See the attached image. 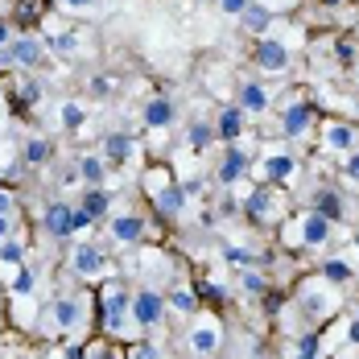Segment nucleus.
Here are the masks:
<instances>
[{
  "label": "nucleus",
  "mask_w": 359,
  "mask_h": 359,
  "mask_svg": "<svg viewBox=\"0 0 359 359\" xmlns=\"http://www.w3.org/2000/svg\"><path fill=\"white\" fill-rule=\"evenodd\" d=\"M281 231V240L289 244V252H314V248H326L330 244V219L323 211H302V215H293L289 211L285 223L277 227Z\"/></svg>",
  "instance_id": "1"
},
{
  "label": "nucleus",
  "mask_w": 359,
  "mask_h": 359,
  "mask_svg": "<svg viewBox=\"0 0 359 359\" xmlns=\"http://www.w3.org/2000/svg\"><path fill=\"white\" fill-rule=\"evenodd\" d=\"M240 211L248 215V223L256 227H281L289 215V190L285 186H273V182H260L248 198L240 203Z\"/></svg>",
  "instance_id": "2"
},
{
  "label": "nucleus",
  "mask_w": 359,
  "mask_h": 359,
  "mask_svg": "<svg viewBox=\"0 0 359 359\" xmlns=\"http://www.w3.org/2000/svg\"><path fill=\"white\" fill-rule=\"evenodd\" d=\"M111 273V256L108 248H100V244H91V240H83V244H74L71 248V277L79 281H104Z\"/></svg>",
  "instance_id": "3"
},
{
  "label": "nucleus",
  "mask_w": 359,
  "mask_h": 359,
  "mask_svg": "<svg viewBox=\"0 0 359 359\" xmlns=\"http://www.w3.org/2000/svg\"><path fill=\"white\" fill-rule=\"evenodd\" d=\"M128 314H133V326L153 330V326L161 323V314H165V293L153 285H141L133 293V302H128Z\"/></svg>",
  "instance_id": "4"
},
{
  "label": "nucleus",
  "mask_w": 359,
  "mask_h": 359,
  "mask_svg": "<svg viewBox=\"0 0 359 359\" xmlns=\"http://www.w3.org/2000/svg\"><path fill=\"white\" fill-rule=\"evenodd\" d=\"M334 302H330V281L326 277H310L297 285V314H310V318H330Z\"/></svg>",
  "instance_id": "5"
},
{
  "label": "nucleus",
  "mask_w": 359,
  "mask_h": 359,
  "mask_svg": "<svg viewBox=\"0 0 359 359\" xmlns=\"http://www.w3.org/2000/svg\"><path fill=\"white\" fill-rule=\"evenodd\" d=\"M318 120H323L318 104L293 100V104H285V111H281V133H285L289 141H297V137H306L310 128H318Z\"/></svg>",
  "instance_id": "6"
},
{
  "label": "nucleus",
  "mask_w": 359,
  "mask_h": 359,
  "mask_svg": "<svg viewBox=\"0 0 359 359\" xmlns=\"http://www.w3.org/2000/svg\"><path fill=\"white\" fill-rule=\"evenodd\" d=\"M293 178H297V153H289V149H264L260 153V182L289 186Z\"/></svg>",
  "instance_id": "7"
},
{
  "label": "nucleus",
  "mask_w": 359,
  "mask_h": 359,
  "mask_svg": "<svg viewBox=\"0 0 359 359\" xmlns=\"http://www.w3.org/2000/svg\"><path fill=\"white\" fill-rule=\"evenodd\" d=\"M252 58H256V67L264 74H281V71H289V62H293V50H289L281 37H260L256 41V50H252Z\"/></svg>",
  "instance_id": "8"
},
{
  "label": "nucleus",
  "mask_w": 359,
  "mask_h": 359,
  "mask_svg": "<svg viewBox=\"0 0 359 359\" xmlns=\"http://www.w3.org/2000/svg\"><path fill=\"white\" fill-rule=\"evenodd\" d=\"M41 227L50 240H71V236H79V211L71 203H50L41 215Z\"/></svg>",
  "instance_id": "9"
},
{
  "label": "nucleus",
  "mask_w": 359,
  "mask_h": 359,
  "mask_svg": "<svg viewBox=\"0 0 359 359\" xmlns=\"http://www.w3.org/2000/svg\"><path fill=\"white\" fill-rule=\"evenodd\" d=\"M108 236H111V244H120V248H137L144 240V215H137V211L108 215Z\"/></svg>",
  "instance_id": "10"
},
{
  "label": "nucleus",
  "mask_w": 359,
  "mask_h": 359,
  "mask_svg": "<svg viewBox=\"0 0 359 359\" xmlns=\"http://www.w3.org/2000/svg\"><path fill=\"white\" fill-rule=\"evenodd\" d=\"M248 170H252V153L240 141H231V144H227V153H223V161H219V178L215 182L231 190L236 182H244V174H248Z\"/></svg>",
  "instance_id": "11"
},
{
  "label": "nucleus",
  "mask_w": 359,
  "mask_h": 359,
  "mask_svg": "<svg viewBox=\"0 0 359 359\" xmlns=\"http://www.w3.org/2000/svg\"><path fill=\"white\" fill-rule=\"evenodd\" d=\"M236 104L248 111V116H264L269 104H273V95H269V87H264L260 79H240V87H236Z\"/></svg>",
  "instance_id": "12"
},
{
  "label": "nucleus",
  "mask_w": 359,
  "mask_h": 359,
  "mask_svg": "<svg viewBox=\"0 0 359 359\" xmlns=\"http://www.w3.org/2000/svg\"><path fill=\"white\" fill-rule=\"evenodd\" d=\"M83 310H87L83 297H58L46 314H50V326H54L58 334H67V330H74V326L83 323Z\"/></svg>",
  "instance_id": "13"
},
{
  "label": "nucleus",
  "mask_w": 359,
  "mask_h": 359,
  "mask_svg": "<svg viewBox=\"0 0 359 359\" xmlns=\"http://www.w3.org/2000/svg\"><path fill=\"white\" fill-rule=\"evenodd\" d=\"M323 124V153H351L355 149V124L343 120H318Z\"/></svg>",
  "instance_id": "14"
},
{
  "label": "nucleus",
  "mask_w": 359,
  "mask_h": 359,
  "mask_svg": "<svg viewBox=\"0 0 359 359\" xmlns=\"http://www.w3.org/2000/svg\"><path fill=\"white\" fill-rule=\"evenodd\" d=\"M244 128H248V111L240 108V104H227V108L215 116V137L223 144L240 141V137H244Z\"/></svg>",
  "instance_id": "15"
},
{
  "label": "nucleus",
  "mask_w": 359,
  "mask_h": 359,
  "mask_svg": "<svg viewBox=\"0 0 359 359\" xmlns=\"http://www.w3.org/2000/svg\"><path fill=\"white\" fill-rule=\"evenodd\" d=\"M186 203H190L186 186H182V182H170V186L153 198V211H157V219H178V215H186Z\"/></svg>",
  "instance_id": "16"
},
{
  "label": "nucleus",
  "mask_w": 359,
  "mask_h": 359,
  "mask_svg": "<svg viewBox=\"0 0 359 359\" xmlns=\"http://www.w3.org/2000/svg\"><path fill=\"white\" fill-rule=\"evenodd\" d=\"M8 54H13V62L21 67V71H34L37 62L46 58V41L34 34H25V37H17V41H8Z\"/></svg>",
  "instance_id": "17"
},
{
  "label": "nucleus",
  "mask_w": 359,
  "mask_h": 359,
  "mask_svg": "<svg viewBox=\"0 0 359 359\" xmlns=\"http://www.w3.org/2000/svg\"><path fill=\"white\" fill-rule=\"evenodd\" d=\"M37 104H41V83H37V79H21V83L8 91V108L17 111L21 120H29V111H34Z\"/></svg>",
  "instance_id": "18"
},
{
  "label": "nucleus",
  "mask_w": 359,
  "mask_h": 359,
  "mask_svg": "<svg viewBox=\"0 0 359 359\" xmlns=\"http://www.w3.org/2000/svg\"><path fill=\"white\" fill-rule=\"evenodd\" d=\"M314 211H323L330 223H343L347 219V203L334 186H314Z\"/></svg>",
  "instance_id": "19"
},
{
  "label": "nucleus",
  "mask_w": 359,
  "mask_h": 359,
  "mask_svg": "<svg viewBox=\"0 0 359 359\" xmlns=\"http://www.w3.org/2000/svg\"><path fill=\"white\" fill-rule=\"evenodd\" d=\"M79 211H83V215L91 219V223L108 219V211H111L108 190H104V186H87V190H83V198H79Z\"/></svg>",
  "instance_id": "20"
},
{
  "label": "nucleus",
  "mask_w": 359,
  "mask_h": 359,
  "mask_svg": "<svg viewBox=\"0 0 359 359\" xmlns=\"http://www.w3.org/2000/svg\"><path fill=\"white\" fill-rule=\"evenodd\" d=\"M144 128H153V133H161V128H170V124H174V116H178V108H174V104H170V100H165V95H157V100H149V104H144Z\"/></svg>",
  "instance_id": "21"
},
{
  "label": "nucleus",
  "mask_w": 359,
  "mask_h": 359,
  "mask_svg": "<svg viewBox=\"0 0 359 359\" xmlns=\"http://www.w3.org/2000/svg\"><path fill=\"white\" fill-rule=\"evenodd\" d=\"M186 137H190V153H207L211 144L219 141L215 137V120H207V116H198V120H190V128H186Z\"/></svg>",
  "instance_id": "22"
},
{
  "label": "nucleus",
  "mask_w": 359,
  "mask_h": 359,
  "mask_svg": "<svg viewBox=\"0 0 359 359\" xmlns=\"http://www.w3.org/2000/svg\"><path fill=\"white\" fill-rule=\"evenodd\" d=\"M104 157L108 161H133L137 157V137L133 133H108L104 137Z\"/></svg>",
  "instance_id": "23"
},
{
  "label": "nucleus",
  "mask_w": 359,
  "mask_h": 359,
  "mask_svg": "<svg viewBox=\"0 0 359 359\" xmlns=\"http://www.w3.org/2000/svg\"><path fill=\"white\" fill-rule=\"evenodd\" d=\"M240 21H244V29H248V34L264 37L269 29H273V21H277V17H273V8H269V4H252V0H248V8L240 13Z\"/></svg>",
  "instance_id": "24"
},
{
  "label": "nucleus",
  "mask_w": 359,
  "mask_h": 359,
  "mask_svg": "<svg viewBox=\"0 0 359 359\" xmlns=\"http://www.w3.org/2000/svg\"><path fill=\"white\" fill-rule=\"evenodd\" d=\"M219 339H223V334H219L215 323H198L194 330H190V351H194V355H215Z\"/></svg>",
  "instance_id": "25"
},
{
  "label": "nucleus",
  "mask_w": 359,
  "mask_h": 359,
  "mask_svg": "<svg viewBox=\"0 0 359 359\" xmlns=\"http://www.w3.org/2000/svg\"><path fill=\"white\" fill-rule=\"evenodd\" d=\"M46 8H50V0H17L13 4V25H21V29H34L37 21L46 17Z\"/></svg>",
  "instance_id": "26"
},
{
  "label": "nucleus",
  "mask_w": 359,
  "mask_h": 359,
  "mask_svg": "<svg viewBox=\"0 0 359 359\" xmlns=\"http://www.w3.org/2000/svg\"><path fill=\"white\" fill-rule=\"evenodd\" d=\"M79 178L87 182V186H104V178H108V157L104 153H83L79 157Z\"/></svg>",
  "instance_id": "27"
},
{
  "label": "nucleus",
  "mask_w": 359,
  "mask_h": 359,
  "mask_svg": "<svg viewBox=\"0 0 359 359\" xmlns=\"http://www.w3.org/2000/svg\"><path fill=\"white\" fill-rule=\"evenodd\" d=\"M190 289H194V297H198V306H211V310H219V306H227V289L219 285L215 277H203V281H190Z\"/></svg>",
  "instance_id": "28"
},
{
  "label": "nucleus",
  "mask_w": 359,
  "mask_h": 359,
  "mask_svg": "<svg viewBox=\"0 0 359 359\" xmlns=\"http://www.w3.org/2000/svg\"><path fill=\"white\" fill-rule=\"evenodd\" d=\"M21 161H25V165H50V161H54V144L46 141V137H29V141H25V149H21Z\"/></svg>",
  "instance_id": "29"
},
{
  "label": "nucleus",
  "mask_w": 359,
  "mask_h": 359,
  "mask_svg": "<svg viewBox=\"0 0 359 359\" xmlns=\"http://www.w3.org/2000/svg\"><path fill=\"white\" fill-rule=\"evenodd\" d=\"M144 194H149V198H157V194H161V190H165V186H170V182H174V174H170V165H161V161H153V165H149V170H144Z\"/></svg>",
  "instance_id": "30"
},
{
  "label": "nucleus",
  "mask_w": 359,
  "mask_h": 359,
  "mask_svg": "<svg viewBox=\"0 0 359 359\" xmlns=\"http://www.w3.org/2000/svg\"><path fill=\"white\" fill-rule=\"evenodd\" d=\"M34 289H37V273L25 269V264H17V277H13L8 293H13V297H34Z\"/></svg>",
  "instance_id": "31"
},
{
  "label": "nucleus",
  "mask_w": 359,
  "mask_h": 359,
  "mask_svg": "<svg viewBox=\"0 0 359 359\" xmlns=\"http://www.w3.org/2000/svg\"><path fill=\"white\" fill-rule=\"evenodd\" d=\"M0 264H8V269L25 264V244H21L17 236H4V240H0Z\"/></svg>",
  "instance_id": "32"
},
{
  "label": "nucleus",
  "mask_w": 359,
  "mask_h": 359,
  "mask_svg": "<svg viewBox=\"0 0 359 359\" xmlns=\"http://www.w3.org/2000/svg\"><path fill=\"white\" fill-rule=\"evenodd\" d=\"M46 50H54V54H62V58H71L74 50H79V34H74V29H62V34L46 37Z\"/></svg>",
  "instance_id": "33"
},
{
  "label": "nucleus",
  "mask_w": 359,
  "mask_h": 359,
  "mask_svg": "<svg viewBox=\"0 0 359 359\" xmlns=\"http://www.w3.org/2000/svg\"><path fill=\"white\" fill-rule=\"evenodd\" d=\"M58 124H62L67 133H79V128L87 124V111H83V104H62V108H58Z\"/></svg>",
  "instance_id": "34"
},
{
  "label": "nucleus",
  "mask_w": 359,
  "mask_h": 359,
  "mask_svg": "<svg viewBox=\"0 0 359 359\" xmlns=\"http://www.w3.org/2000/svg\"><path fill=\"white\" fill-rule=\"evenodd\" d=\"M323 277L330 281V285H347V281H351V264L339 260V256H330V260L323 264Z\"/></svg>",
  "instance_id": "35"
},
{
  "label": "nucleus",
  "mask_w": 359,
  "mask_h": 359,
  "mask_svg": "<svg viewBox=\"0 0 359 359\" xmlns=\"http://www.w3.org/2000/svg\"><path fill=\"white\" fill-rule=\"evenodd\" d=\"M165 306H174L178 314H194V310H198V297H194V289H190V293H186V289H170V293H165Z\"/></svg>",
  "instance_id": "36"
},
{
  "label": "nucleus",
  "mask_w": 359,
  "mask_h": 359,
  "mask_svg": "<svg viewBox=\"0 0 359 359\" xmlns=\"http://www.w3.org/2000/svg\"><path fill=\"white\" fill-rule=\"evenodd\" d=\"M293 351H297L302 359H314V355H323V339H318L314 330H306V334H297V339H293Z\"/></svg>",
  "instance_id": "37"
},
{
  "label": "nucleus",
  "mask_w": 359,
  "mask_h": 359,
  "mask_svg": "<svg viewBox=\"0 0 359 359\" xmlns=\"http://www.w3.org/2000/svg\"><path fill=\"white\" fill-rule=\"evenodd\" d=\"M334 62H339V67H355L359 62L355 37H339V41H334Z\"/></svg>",
  "instance_id": "38"
},
{
  "label": "nucleus",
  "mask_w": 359,
  "mask_h": 359,
  "mask_svg": "<svg viewBox=\"0 0 359 359\" xmlns=\"http://www.w3.org/2000/svg\"><path fill=\"white\" fill-rule=\"evenodd\" d=\"M87 91H91L95 100H111V95H116V74H95V79L87 83Z\"/></svg>",
  "instance_id": "39"
},
{
  "label": "nucleus",
  "mask_w": 359,
  "mask_h": 359,
  "mask_svg": "<svg viewBox=\"0 0 359 359\" xmlns=\"http://www.w3.org/2000/svg\"><path fill=\"white\" fill-rule=\"evenodd\" d=\"M240 285H244V293H252V297H260V293H264V289L273 285V281H269V277H260L256 269H248V273L240 277Z\"/></svg>",
  "instance_id": "40"
},
{
  "label": "nucleus",
  "mask_w": 359,
  "mask_h": 359,
  "mask_svg": "<svg viewBox=\"0 0 359 359\" xmlns=\"http://www.w3.org/2000/svg\"><path fill=\"white\" fill-rule=\"evenodd\" d=\"M128 355H141V359H161L165 351H161L157 343H149V339H141V343H133V347H128Z\"/></svg>",
  "instance_id": "41"
},
{
  "label": "nucleus",
  "mask_w": 359,
  "mask_h": 359,
  "mask_svg": "<svg viewBox=\"0 0 359 359\" xmlns=\"http://www.w3.org/2000/svg\"><path fill=\"white\" fill-rule=\"evenodd\" d=\"M343 170H347V178H351V182L359 186V153H355V149L347 153V161H343Z\"/></svg>",
  "instance_id": "42"
},
{
  "label": "nucleus",
  "mask_w": 359,
  "mask_h": 359,
  "mask_svg": "<svg viewBox=\"0 0 359 359\" xmlns=\"http://www.w3.org/2000/svg\"><path fill=\"white\" fill-rule=\"evenodd\" d=\"M13 211H17V198H13V190L0 186V215H13Z\"/></svg>",
  "instance_id": "43"
},
{
  "label": "nucleus",
  "mask_w": 359,
  "mask_h": 359,
  "mask_svg": "<svg viewBox=\"0 0 359 359\" xmlns=\"http://www.w3.org/2000/svg\"><path fill=\"white\" fill-rule=\"evenodd\" d=\"M219 8H223L227 17H240V13L248 8V0H219Z\"/></svg>",
  "instance_id": "44"
},
{
  "label": "nucleus",
  "mask_w": 359,
  "mask_h": 359,
  "mask_svg": "<svg viewBox=\"0 0 359 359\" xmlns=\"http://www.w3.org/2000/svg\"><path fill=\"white\" fill-rule=\"evenodd\" d=\"M58 4H62V8H71V13H87L95 0H58Z\"/></svg>",
  "instance_id": "45"
},
{
  "label": "nucleus",
  "mask_w": 359,
  "mask_h": 359,
  "mask_svg": "<svg viewBox=\"0 0 359 359\" xmlns=\"http://www.w3.org/2000/svg\"><path fill=\"white\" fill-rule=\"evenodd\" d=\"M8 41H13V21L0 17V46H8Z\"/></svg>",
  "instance_id": "46"
},
{
  "label": "nucleus",
  "mask_w": 359,
  "mask_h": 359,
  "mask_svg": "<svg viewBox=\"0 0 359 359\" xmlns=\"http://www.w3.org/2000/svg\"><path fill=\"white\" fill-rule=\"evenodd\" d=\"M13 236V215H0V240Z\"/></svg>",
  "instance_id": "47"
},
{
  "label": "nucleus",
  "mask_w": 359,
  "mask_h": 359,
  "mask_svg": "<svg viewBox=\"0 0 359 359\" xmlns=\"http://www.w3.org/2000/svg\"><path fill=\"white\" fill-rule=\"evenodd\" d=\"M347 339H351V347H359V318L351 323V330H347Z\"/></svg>",
  "instance_id": "48"
},
{
  "label": "nucleus",
  "mask_w": 359,
  "mask_h": 359,
  "mask_svg": "<svg viewBox=\"0 0 359 359\" xmlns=\"http://www.w3.org/2000/svg\"><path fill=\"white\" fill-rule=\"evenodd\" d=\"M323 4H330V8H339V4H347V0H323Z\"/></svg>",
  "instance_id": "49"
},
{
  "label": "nucleus",
  "mask_w": 359,
  "mask_h": 359,
  "mask_svg": "<svg viewBox=\"0 0 359 359\" xmlns=\"http://www.w3.org/2000/svg\"><path fill=\"white\" fill-rule=\"evenodd\" d=\"M355 256H359V231H355Z\"/></svg>",
  "instance_id": "50"
},
{
  "label": "nucleus",
  "mask_w": 359,
  "mask_h": 359,
  "mask_svg": "<svg viewBox=\"0 0 359 359\" xmlns=\"http://www.w3.org/2000/svg\"><path fill=\"white\" fill-rule=\"evenodd\" d=\"M355 318H359V310H355Z\"/></svg>",
  "instance_id": "51"
}]
</instances>
